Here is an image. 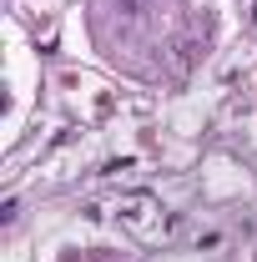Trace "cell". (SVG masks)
Listing matches in <instances>:
<instances>
[{
	"instance_id": "6da1fadb",
	"label": "cell",
	"mask_w": 257,
	"mask_h": 262,
	"mask_svg": "<svg viewBox=\"0 0 257 262\" xmlns=\"http://www.w3.org/2000/svg\"><path fill=\"white\" fill-rule=\"evenodd\" d=\"M252 20H257V5H252Z\"/></svg>"
}]
</instances>
